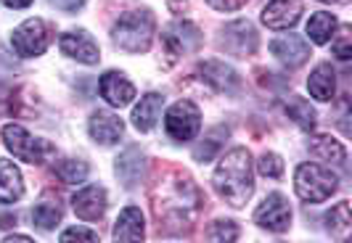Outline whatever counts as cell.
Here are the masks:
<instances>
[{
    "mask_svg": "<svg viewBox=\"0 0 352 243\" xmlns=\"http://www.w3.org/2000/svg\"><path fill=\"white\" fill-rule=\"evenodd\" d=\"M207 3L217 11H239L247 5V0H207Z\"/></svg>",
    "mask_w": 352,
    "mask_h": 243,
    "instance_id": "34",
    "label": "cell"
},
{
    "mask_svg": "<svg viewBox=\"0 0 352 243\" xmlns=\"http://www.w3.org/2000/svg\"><path fill=\"white\" fill-rule=\"evenodd\" d=\"M51 3L61 11H77V8H82L85 0H51Z\"/></svg>",
    "mask_w": 352,
    "mask_h": 243,
    "instance_id": "35",
    "label": "cell"
},
{
    "mask_svg": "<svg viewBox=\"0 0 352 243\" xmlns=\"http://www.w3.org/2000/svg\"><path fill=\"white\" fill-rule=\"evenodd\" d=\"M254 222L265 230H273V233H283L292 225V207L289 201L283 198L281 193H270L263 204L254 211Z\"/></svg>",
    "mask_w": 352,
    "mask_h": 243,
    "instance_id": "10",
    "label": "cell"
},
{
    "mask_svg": "<svg viewBox=\"0 0 352 243\" xmlns=\"http://www.w3.org/2000/svg\"><path fill=\"white\" fill-rule=\"evenodd\" d=\"M286 114L297 121L302 130H313L316 127V111H313V106L307 104L305 98H289L286 101Z\"/></svg>",
    "mask_w": 352,
    "mask_h": 243,
    "instance_id": "26",
    "label": "cell"
},
{
    "mask_svg": "<svg viewBox=\"0 0 352 243\" xmlns=\"http://www.w3.org/2000/svg\"><path fill=\"white\" fill-rule=\"evenodd\" d=\"M124 124L120 117H114L111 111H96L90 117V138L101 146H114L117 140L122 138Z\"/></svg>",
    "mask_w": 352,
    "mask_h": 243,
    "instance_id": "17",
    "label": "cell"
},
{
    "mask_svg": "<svg viewBox=\"0 0 352 243\" xmlns=\"http://www.w3.org/2000/svg\"><path fill=\"white\" fill-rule=\"evenodd\" d=\"M101 95H104V101H109L111 106H117V108H122L127 106L133 98H135V85L120 74V71H106L104 77H101Z\"/></svg>",
    "mask_w": 352,
    "mask_h": 243,
    "instance_id": "15",
    "label": "cell"
},
{
    "mask_svg": "<svg viewBox=\"0 0 352 243\" xmlns=\"http://www.w3.org/2000/svg\"><path fill=\"white\" fill-rule=\"evenodd\" d=\"M114 45L127 53H143L151 48L154 37V16L151 11H130L120 16V21L111 27Z\"/></svg>",
    "mask_w": 352,
    "mask_h": 243,
    "instance_id": "3",
    "label": "cell"
},
{
    "mask_svg": "<svg viewBox=\"0 0 352 243\" xmlns=\"http://www.w3.org/2000/svg\"><path fill=\"white\" fill-rule=\"evenodd\" d=\"M11 43H14L19 56L32 58V56L45 53V48L51 45V30H48V24L43 19H27L21 27L14 30Z\"/></svg>",
    "mask_w": 352,
    "mask_h": 243,
    "instance_id": "7",
    "label": "cell"
},
{
    "mask_svg": "<svg viewBox=\"0 0 352 243\" xmlns=\"http://www.w3.org/2000/svg\"><path fill=\"white\" fill-rule=\"evenodd\" d=\"M270 53H273L281 64L297 69V67H302V64L310 58V43H307L305 37L283 35V37H276V40L270 43Z\"/></svg>",
    "mask_w": 352,
    "mask_h": 243,
    "instance_id": "12",
    "label": "cell"
},
{
    "mask_svg": "<svg viewBox=\"0 0 352 243\" xmlns=\"http://www.w3.org/2000/svg\"><path fill=\"white\" fill-rule=\"evenodd\" d=\"M207 243H236L239 241V225L233 220H214L207 233H204Z\"/></svg>",
    "mask_w": 352,
    "mask_h": 243,
    "instance_id": "27",
    "label": "cell"
},
{
    "mask_svg": "<svg viewBox=\"0 0 352 243\" xmlns=\"http://www.w3.org/2000/svg\"><path fill=\"white\" fill-rule=\"evenodd\" d=\"M339 188V177L320 164H300L294 174V191L307 204H320Z\"/></svg>",
    "mask_w": 352,
    "mask_h": 243,
    "instance_id": "4",
    "label": "cell"
},
{
    "mask_svg": "<svg viewBox=\"0 0 352 243\" xmlns=\"http://www.w3.org/2000/svg\"><path fill=\"white\" fill-rule=\"evenodd\" d=\"M320 3H339V5H344V3H350V0H320Z\"/></svg>",
    "mask_w": 352,
    "mask_h": 243,
    "instance_id": "38",
    "label": "cell"
},
{
    "mask_svg": "<svg viewBox=\"0 0 352 243\" xmlns=\"http://www.w3.org/2000/svg\"><path fill=\"white\" fill-rule=\"evenodd\" d=\"M336 27H339V24H336V19L331 16V14L318 11V14H313L310 21H307V37H313V43H318V45H326V43L334 37Z\"/></svg>",
    "mask_w": 352,
    "mask_h": 243,
    "instance_id": "24",
    "label": "cell"
},
{
    "mask_svg": "<svg viewBox=\"0 0 352 243\" xmlns=\"http://www.w3.org/2000/svg\"><path fill=\"white\" fill-rule=\"evenodd\" d=\"M214 191L226 198L233 209H244L254 193V172H252V154L247 148H233L217 164L212 177Z\"/></svg>",
    "mask_w": 352,
    "mask_h": 243,
    "instance_id": "2",
    "label": "cell"
},
{
    "mask_svg": "<svg viewBox=\"0 0 352 243\" xmlns=\"http://www.w3.org/2000/svg\"><path fill=\"white\" fill-rule=\"evenodd\" d=\"M61 51L67 53L69 58L80 61V64H98L101 58V51L98 45L93 43V37L85 32V30H72V32H64L61 40H58Z\"/></svg>",
    "mask_w": 352,
    "mask_h": 243,
    "instance_id": "11",
    "label": "cell"
},
{
    "mask_svg": "<svg viewBox=\"0 0 352 243\" xmlns=\"http://www.w3.org/2000/svg\"><path fill=\"white\" fill-rule=\"evenodd\" d=\"M114 243H141L143 241V211L138 207L122 209L111 233Z\"/></svg>",
    "mask_w": 352,
    "mask_h": 243,
    "instance_id": "18",
    "label": "cell"
},
{
    "mask_svg": "<svg viewBox=\"0 0 352 243\" xmlns=\"http://www.w3.org/2000/svg\"><path fill=\"white\" fill-rule=\"evenodd\" d=\"M32 220H35V225L40 230H53V227L61 222V209L51 207V204H40L32 211Z\"/></svg>",
    "mask_w": 352,
    "mask_h": 243,
    "instance_id": "29",
    "label": "cell"
},
{
    "mask_svg": "<svg viewBox=\"0 0 352 243\" xmlns=\"http://www.w3.org/2000/svg\"><path fill=\"white\" fill-rule=\"evenodd\" d=\"M56 177L67 185H77L88 177V164L77 161V159H67V161H58L56 164Z\"/></svg>",
    "mask_w": 352,
    "mask_h": 243,
    "instance_id": "28",
    "label": "cell"
},
{
    "mask_svg": "<svg viewBox=\"0 0 352 243\" xmlns=\"http://www.w3.org/2000/svg\"><path fill=\"white\" fill-rule=\"evenodd\" d=\"M164 127L170 132V138L177 143H186V140H194L199 127H201V111L199 106L191 101H177L175 106H170L167 117H164Z\"/></svg>",
    "mask_w": 352,
    "mask_h": 243,
    "instance_id": "6",
    "label": "cell"
},
{
    "mask_svg": "<svg viewBox=\"0 0 352 243\" xmlns=\"http://www.w3.org/2000/svg\"><path fill=\"white\" fill-rule=\"evenodd\" d=\"M310 151L318 159L329 161V164H344V159H347L344 146L339 140L331 138V135H316V138H310Z\"/></svg>",
    "mask_w": 352,
    "mask_h": 243,
    "instance_id": "23",
    "label": "cell"
},
{
    "mask_svg": "<svg viewBox=\"0 0 352 243\" xmlns=\"http://www.w3.org/2000/svg\"><path fill=\"white\" fill-rule=\"evenodd\" d=\"M257 45H260L257 30L252 27V21H247V19H236V21H230V24H226L220 30V48L230 53V56H239V58L252 56V53L257 51Z\"/></svg>",
    "mask_w": 352,
    "mask_h": 243,
    "instance_id": "8",
    "label": "cell"
},
{
    "mask_svg": "<svg viewBox=\"0 0 352 243\" xmlns=\"http://www.w3.org/2000/svg\"><path fill=\"white\" fill-rule=\"evenodd\" d=\"M151 201H154L159 225H164L167 233L188 230V225L204 207V198L194 185V180L180 170H170L162 174V180H157L151 191Z\"/></svg>",
    "mask_w": 352,
    "mask_h": 243,
    "instance_id": "1",
    "label": "cell"
},
{
    "mask_svg": "<svg viewBox=\"0 0 352 243\" xmlns=\"http://www.w3.org/2000/svg\"><path fill=\"white\" fill-rule=\"evenodd\" d=\"M24 193V183H21V172L16 164H11L8 159H0V201L3 204H14Z\"/></svg>",
    "mask_w": 352,
    "mask_h": 243,
    "instance_id": "21",
    "label": "cell"
},
{
    "mask_svg": "<svg viewBox=\"0 0 352 243\" xmlns=\"http://www.w3.org/2000/svg\"><path fill=\"white\" fill-rule=\"evenodd\" d=\"M220 148V143H217V138H210L204 140V146H199L194 151V159L196 161H210L212 157H214V151Z\"/></svg>",
    "mask_w": 352,
    "mask_h": 243,
    "instance_id": "33",
    "label": "cell"
},
{
    "mask_svg": "<svg viewBox=\"0 0 352 243\" xmlns=\"http://www.w3.org/2000/svg\"><path fill=\"white\" fill-rule=\"evenodd\" d=\"M58 243H101V238H98V233L90 230V227H67V230L61 233Z\"/></svg>",
    "mask_w": 352,
    "mask_h": 243,
    "instance_id": "30",
    "label": "cell"
},
{
    "mask_svg": "<svg viewBox=\"0 0 352 243\" xmlns=\"http://www.w3.org/2000/svg\"><path fill=\"white\" fill-rule=\"evenodd\" d=\"M72 209H74V214L80 220H88V222L101 220L106 211V191L101 185H85L82 191L74 193Z\"/></svg>",
    "mask_w": 352,
    "mask_h": 243,
    "instance_id": "14",
    "label": "cell"
},
{
    "mask_svg": "<svg viewBox=\"0 0 352 243\" xmlns=\"http://www.w3.org/2000/svg\"><path fill=\"white\" fill-rule=\"evenodd\" d=\"M162 43H164V48H167L170 61H175V58L186 56V53L199 51V45H201V30H199L196 24H191V21H173V24L164 30Z\"/></svg>",
    "mask_w": 352,
    "mask_h": 243,
    "instance_id": "9",
    "label": "cell"
},
{
    "mask_svg": "<svg viewBox=\"0 0 352 243\" xmlns=\"http://www.w3.org/2000/svg\"><path fill=\"white\" fill-rule=\"evenodd\" d=\"M3 140H6V148L16 159L27 161V164H45L56 154V148L48 140L30 135L21 124H6L3 127Z\"/></svg>",
    "mask_w": 352,
    "mask_h": 243,
    "instance_id": "5",
    "label": "cell"
},
{
    "mask_svg": "<svg viewBox=\"0 0 352 243\" xmlns=\"http://www.w3.org/2000/svg\"><path fill=\"white\" fill-rule=\"evenodd\" d=\"M302 16L300 0H270L263 8V24L270 30H289Z\"/></svg>",
    "mask_w": 352,
    "mask_h": 243,
    "instance_id": "13",
    "label": "cell"
},
{
    "mask_svg": "<svg viewBox=\"0 0 352 243\" xmlns=\"http://www.w3.org/2000/svg\"><path fill=\"white\" fill-rule=\"evenodd\" d=\"M3 5H8V8H27V5H32V0H3Z\"/></svg>",
    "mask_w": 352,
    "mask_h": 243,
    "instance_id": "36",
    "label": "cell"
},
{
    "mask_svg": "<svg viewBox=\"0 0 352 243\" xmlns=\"http://www.w3.org/2000/svg\"><path fill=\"white\" fill-rule=\"evenodd\" d=\"M117 177L124 188H135L143 177V151L138 146L124 148L117 159Z\"/></svg>",
    "mask_w": 352,
    "mask_h": 243,
    "instance_id": "19",
    "label": "cell"
},
{
    "mask_svg": "<svg viewBox=\"0 0 352 243\" xmlns=\"http://www.w3.org/2000/svg\"><path fill=\"white\" fill-rule=\"evenodd\" d=\"M326 225H329V230L334 233L339 241H347V235H350V225H352L350 204H347V201H342V204L331 207V211L326 214Z\"/></svg>",
    "mask_w": 352,
    "mask_h": 243,
    "instance_id": "25",
    "label": "cell"
},
{
    "mask_svg": "<svg viewBox=\"0 0 352 243\" xmlns=\"http://www.w3.org/2000/svg\"><path fill=\"white\" fill-rule=\"evenodd\" d=\"M159 114H162V95L159 93H148L143 95L141 104L133 108V124L138 132H151L154 124L159 121Z\"/></svg>",
    "mask_w": 352,
    "mask_h": 243,
    "instance_id": "20",
    "label": "cell"
},
{
    "mask_svg": "<svg viewBox=\"0 0 352 243\" xmlns=\"http://www.w3.org/2000/svg\"><path fill=\"white\" fill-rule=\"evenodd\" d=\"M307 90L316 101H331L336 90V74L331 69V64H318L310 80H307Z\"/></svg>",
    "mask_w": 352,
    "mask_h": 243,
    "instance_id": "22",
    "label": "cell"
},
{
    "mask_svg": "<svg viewBox=\"0 0 352 243\" xmlns=\"http://www.w3.org/2000/svg\"><path fill=\"white\" fill-rule=\"evenodd\" d=\"M260 174L265 177H281L283 174V159L278 154H263L260 157V164H257Z\"/></svg>",
    "mask_w": 352,
    "mask_h": 243,
    "instance_id": "32",
    "label": "cell"
},
{
    "mask_svg": "<svg viewBox=\"0 0 352 243\" xmlns=\"http://www.w3.org/2000/svg\"><path fill=\"white\" fill-rule=\"evenodd\" d=\"M199 71H201V77H204L212 87H217V90H223V93H239V87H241V77L230 69L226 61H217V58L201 61V64H199Z\"/></svg>",
    "mask_w": 352,
    "mask_h": 243,
    "instance_id": "16",
    "label": "cell"
},
{
    "mask_svg": "<svg viewBox=\"0 0 352 243\" xmlns=\"http://www.w3.org/2000/svg\"><path fill=\"white\" fill-rule=\"evenodd\" d=\"M3 243H35L32 238H27V235H8Z\"/></svg>",
    "mask_w": 352,
    "mask_h": 243,
    "instance_id": "37",
    "label": "cell"
},
{
    "mask_svg": "<svg viewBox=\"0 0 352 243\" xmlns=\"http://www.w3.org/2000/svg\"><path fill=\"white\" fill-rule=\"evenodd\" d=\"M331 53H334L336 58H342V61H350V58H352V32H350V27H342L339 37L331 43Z\"/></svg>",
    "mask_w": 352,
    "mask_h": 243,
    "instance_id": "31",
    "label": "cell"
}]
</instances>
